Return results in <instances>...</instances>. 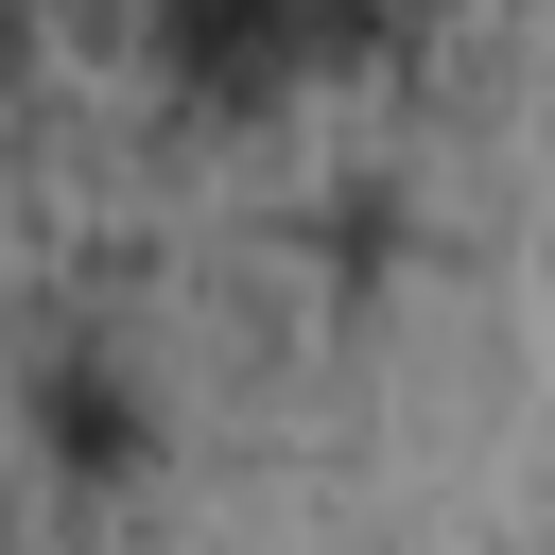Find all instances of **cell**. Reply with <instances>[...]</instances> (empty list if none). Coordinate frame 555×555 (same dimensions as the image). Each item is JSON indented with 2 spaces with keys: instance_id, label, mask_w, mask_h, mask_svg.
Returning <instances> with one entry per match:
<instances>
[{
  "instance_id": "1",
  "label": "cell",
  "mask_w": 555,
  "mask_h": 555,
  "mask_svg": "<svg viewBox=\"0 0 555 555\" xmlns=\"http://www.w3.org/2000/svg\"><path fill=\"white\" fill-rule=\"evenodd\" d=\"M139 52L191 104H278L312 69H364L382 52V0H139Z\"/></svg>"
},
{
  "instance_id": "2",
  "label": "cell",
  "mask_w": 555,
  "mask_h": 555,
  "mask_svg": "<svg viewBox=\"0 0 555 555\" xmlns=\"http://www.w3.org/2000/svg\"><path fill=\"white\" fill-rule=\"evenodd\" d=\"M35 451H52L69 486H121V468L156 451V399H139V364H104V347L35 364Z\"/></svg>"
},
{
  "instance_id": "3",
  "label": "cell",
  "mask_w": 555,
  "mask_h": 555,
  "mask_svg": "<svg viewBox=\"0 0 555 555\" xmlns=\"http://www.w3.org/2000/svg\"><path fill=\"white\" fill-rule=\"evenodd\" d=\"M35 52H52V0H0V87H17Z\"/></svg>"
}]
</instances>
